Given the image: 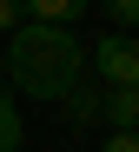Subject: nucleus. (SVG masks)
I'll return each mask as SVG.
<instances>
[{
	"instance_id": "f257e3e1",
	"label": "nucleus",
	"mask_w": 139,
	"mask_h": 152,
	"mask_svg": "<svg viewBox=\"0 0 139 152\" xmlns=\"http://www.w3.org/2000/svg\"><path fill=\"white\" fill-rule=\"evenodd\" d=\"M0 60H7V80L40 99V106H60V99L79 86V73H86V46H79L66 27H40V20H20L13 40L0 46Z\"/></svg>"
},
{
	"instance_id": "f03ea898",
	"label": "nucleus",
	"mask_w": 139,
	"mask_h": 152,
	"mask_svg": "<svg viewBox=\"0 0 139 152\" xmlns=\"http://www.w3.org/2000/svg\"><path fill=\"white\" fill-rule=\"evenodd\" d=\"M86 66L99 73L106 86H139V46H132V33H106Z\"/></svg>"
},
{
	"instance_id": "7ed1b4c3",
	"label": "nucleus",
	"mask_w": 139,
	"mask_h": 152,
	"mask_svg": "<svg viewBox=\"0 0 139 152\" xmlns=\"http://www.w3.org/2000/svg\"><path fill=\"white\" fill-rule=\"evenodd\" d=\"M86 7H93V0H20V13L40 20V27H73Z\"/></svg>"
},
{
	"instance_id": "20e7f679",
	"label": "nucleus",
	"mask_w": 139,
	"mask_h": 152,
	"mask_svg": "<svg viewBox=\"0 0 139 152\" xmlns=\"http://www.w3.org/2000/svg\"><path fill=\"white\" fill-rule=\"evenodd\" d=\"M99 113H106V126H113V132H132V119H139V86H106Z\"/></svg>"
},
{
	"instance_id": "39448f33",
	"label": "nucleus",
	"mask_w": 139,
	"mask_h": 152,
	"mask_svg": "<svg viewBox=\"0 0 139 152\" xmlns=\"http://www.w3.org/2000/svg\"><path fill=\"white\" fill-rule=\"evenodd\" d=\"M20 139H26V126H20V106L7 99V86H0V152H20Z\"/></svg>"
},
{
	"instance_id": "423d86ee",
	"label": "nucleus",
	"mask_w": 139,
	"mask_h": 152,
	"mask_svg": "<svg viewBox=\"0 0 139 152\" xmlns=\"http://www.w3.org/2000/svg\"><path fill=\"white\" fill-rule=\"evenodd\" d=\"M106 20H113V33H132V20H139V0H106Z\"/></svg>"
},
{
	"instance_id": "0eeeda50",
	"label": "nucleus",
	"mask_w": 139,
	"mask_h": 152,
	"mask_svg": "<svg viewBox=\"0 0 139 152\" xmlns=\"http://www.w3.org/2000/svg\"><path fill=\"white\" fill-rule=\"evenodd\" d=\"M20 20H26V13H20V0H0V33H13Z\"/></svg>"
},
{
	"instance_id": "6e6552de",
	"label": "nucleus",
	"mask_w": 139,
	"mask_h": 152,
	"mask_svg": "<svg viewBox=\"0 0 139 152\" xmlns=\"http://www.w3.org/2000/svg\"><path fill=\"white\" fill-rule=\"evenodd\" d=\"M106 152H139V132H113V139H106Z\"/></svg>"
},
{
	"instance_id": "1a4fd4ad",
	"label": "nucleus",
	"mask_w": 139,
	"mask_h": 152,
	"mask_svg": "<svg viewBox=\"0 0 139 152\" xmlns=\"http://www.w3.org/2000/svg\"><path fill=\"white\" fill-rule=\"evenodd\" d=\"M0 80H7V60H0Z\"/></svg>"
}]
</instances>
